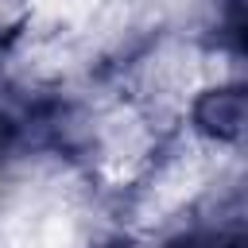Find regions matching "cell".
<instances>
[{
	"mask_svg": "<svg viewBox=\"0 0 248 248\" xmlns=\"http://www.w3.org/2000/svg\"><path fill=\"white\" fill-rule=\"evenodd\" d=\"M198 128H205L217 140H236L244 128V93L232 89H209L198 101Z\"/></svg>",
	"mask_w": 248,
	"mask_h": 248,
	"instance_id": "obj_1",
	"label": "cell"
}]
</instances>
